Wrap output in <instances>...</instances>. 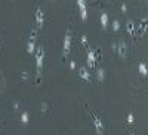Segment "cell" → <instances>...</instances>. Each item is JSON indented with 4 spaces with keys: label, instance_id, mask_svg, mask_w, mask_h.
<instances>
[{
    "label": "cell",
    "instance_id": "cell-11",
    "mask_svg": "<svg viewBox=\"0 0 148 135\" xmlns=\"http://www.w3.org/2000/svg\"><path fill=\"white\" fill-rule=\"evenodd\" d=\"M99 21H101V24H102V27H107V25H108V22H110V17H108L107 12H102V14H101Z\"/></svg>",
    "mask_w": 148,
    "mask_h": 135
},
{
    "label": "cell",
    "instance_id": "cell-15",
    "mask_svg": "<svg viewBox=\"0 0 148 135\" xmlns=\"http://www.w3.org/2000/svg\"><path fill=\"white\" fill-rule=\"evenodd\" d=\"M113 28H114V30H119V28H120V21H119V19H114V21H113Z\"/></svg>",
    "mask_w": 148,
    "mask_h": 135
},
{
    "label": "cell",
    "instance_id": "cell-10",
    "mask_svg": "<svg viewBox=\"0 0 148 135\" xmlns=\"http://www.w3.org/2000/svg\"><path fill=\"white\" fill-rule=\"evenodd\" d=\"M126 30H127L129 34H133V33H135V30H136V24H135L133 19H127V22H126Z\"/></svg>",
    "mask_w": 148,
    "mask_h": 135
},
{
    "label": "cell",
    "instance_id": "cell-20",
    "mask_svg": "<svg viewBox=\"0 0 148 135\" xmlns=\"http://www.w3.org/2000/svg\"><path fill=\"white\" fill-rule=\"evenodd\" d=\"M133 135H136V134H133Z\"/></svg>",
    "mask_w": 148,
    "mask_h": 135
},
{
    "label": "cell",
    "instance_id": "cell-8",
    "mask_svg": "<svg viewBox=\"0 0 148 135\" xmlns=\"http://www.w3.org/2000/svg\"><path fill=\"white\" fill-rule=\"evenodd\" d=\"M77 6L80 9V15L83 19H86V17H88V5H86L84 0H77Z\"/></svg>",
    "mask_w": 148,
    "mask_h": 135
},
{
    "label": "cell",
    "instance_id": "cell-19",
    "mask_svg": "<svg viewBox=\"0 0 148 135\" xmlns=\"http://www.w3.org/2000/svg\"><path fill=\"white\" fill-rule=\"evenodd\" d=\"M0 88H2V77H0Z\"/></svg>",
    "mask_w": 148,
    "mask_h": 135
},
{
    "label": "cell",
    "instance_id": "cell-3",
    "mask_svg": "<svg viewBox=\"0 0 148 135\" xmlns=\"http://www.w3.org/2000/svg\"><path fill=\"white\" fill-rule=\"evenodd\" d=\"M71 27L68 25V28H67V31H65V36H64V42H62V56H64V59L68 56V54H70V48H71Z\"/></svg>",
    "mask_w": 148,
    "mask_h": 135
},
{
    "label": "cell",
    "instance_id": "cell-12",
    "mask_svg": "<svg viewBox=\"0 0 148 135\" xmlns=\"http://www.w3.org/2000/svg\"><path fill=\"white\" fill-rule=\"evenodd\" d=\"M138 70H139V73H141L142 76H147V74H148V67H147L145 63H142V61L138 64Z\"/></svg>",
    "mask_w": 148,
    "mask_h": 135
},
{
    "label": "cell",
    "instance_id": "cell-16",
    "mask_svg": "<svg viewBox=\"0 0 148 135\" xmlns=\"http://www.w3.org/2000/svg\"><path fill=\"white\" fill-rule=\"evenodd\" d=\"M127 123H133V113L132 112L127 113Z\"/></svg>",
    "mask_w": 148,
    "mask_h": 135
},
{
    "label": "cell",
    "instance_id": "cell-1",
    "mask_svg": "<svg viewBox=\"0 0 148 135\" xmlns=\"http://www.w3.org/2000/svg\"><path fill=\"white\" fill-rule=\"evenodd\" d=\"M36 55V71H37V79H40L42 70H43V63H45V49L42 45H39L34 51Z\"/></svg>",
    "mask_w": 148,
    "mask_h": 135
},
{
    "label": "cell",
    "instance_id": "cell-2",
    "mask_svg": "<svg viewBox=\"0 0 148 135\" xmlns=\"http://www.w3.org/2000/svg\"><path fill=\"white\" fill-rule=\"evenodd\" d=\"M86 107H88V110H89V113H90V117H92V123H93V128H95V131H96V134L98 135H102L104 134V129H105V126H104V122H102V119L98 116L93 110L86 104Z\"/></svg>",
    "mask_w": 148,
    "mask_h": 135
},
{
    "label": "cell",
    "instance_id": "cell-9",
    "mask_svg": "<svg viewBox=\"0 0 148 135\" xmlns=\"http://www.w3.org/2000/svg\"><path fill=\"white\" fill-rule=\"evenodd\" d=\"M79 76H80L83 80H90V71H89V68L80 67V68H79Z\"/></svg>",
    "mask_w": 148,
    "mask_h": 135
},
{
    "label": "cell",
    "instance_id": "cell-5",
    "mask_svg": "<svg viewBox=\"0 0 148 135\" xmlns=\"http://www.w3.org/2000/svg\"><path fill=\"white\" fill-rule=\"evenodd\" d=\"M96 59H98V55H96V52H95V49L89 46V48H88V65H89V68H95Z\"/></svg>",
    "mask_w": 148,
    "mask_h": 135
},
{
    "label": "cell",
    "instance_id": "cell-4",
    "mask_svg": "<svg viewBox=\"0 0 148 135\" xmlns=\"http://www.w3.org/2000/svg\"><path fill=\"white\" fill-rule=\"evenodd\" d=\"M36 42H37V33H36V30H31L28 39H27V51L28 52H34L36 51V48H37Z\"/></svg>",
    "mask_w": 148,
    "mask_h": 135
},
{
    "label": "cell",
    "instance_id": "cell-13",
    "mask_svg": "<svg viewBox=\"0 0 148 135\" xmlns=\"http://www.w3.org/2000/svg\"><path fill=\"white\" fill-rule=\"evenodd\" d=\"M96 76H98V79H99V80H104V77H105V71H104L102 67H98V70H96Z\"/></svg>",
    "mask_w": 148,
    "mask_h": 135
},
{
    "label": "cell",
    "instance_id": "cell-6",
    "mask_svg": "<svg viewBox=\"0 0 148 135\" xmlns=\"http://www.w3.org/2000/svg\"><path fill=\"white\" fill-rule=\"evenodd\" d=\"M34 19H36V24L39 27L43 25V22H45V12H43V9L40 6H37L36 10H34Z\"/></svg>",
    "mask_w": 148,
    "mask_h": 135
},
{
    "label": "cell",
    "instance_id": "cell-18",
    "mask_svg": "<svg viewBox=\"0 0 148 135\" xmlns=\"http://www.w3.org/2000/svg\"><path fill=\"white\" fill-rule=\"evenodd\" d=\"M126 9H127V5H126V3H121V10H123V12H125Z\"/></svg>",
    "mask_w": 148,
    "mask_h": 135
},
{
    "label": "cell",
    "instance_id": "cell-14",
    "mask_svg": "<svg viewBox=\"0 0 148 135\" xmlns=\"http://www.w3.org/2000/svg\"><path fill=\"white\" fill-rule=\"evenodd\" d=\"M28 120H30L28 112H22V114H21V122H22V123H28Z\"/></svg>",
    "mask_w": 148,
    "mask_h": 135
},
{
    "label": "cell",
    "instance_id": "cell-7",
    "mask_svg": "<svg viewBox=\"0 0 148 135\" xmlns=\"http://www.w3.org/2000/svg\"><path fill=\"white\" fill-rule=\"evenodd\" d=\"M114 49L119 52L120 56H126L127 55V45H126V42L119 40L117 43H114Z\"/></svg>",
    "mask_w": 148,
    "mask_h": 135
},
{
    "label": "cell",
    "instance_id": "cell-17",
    "mask_svg": "<svg viewBox=\"0 0 148 135\" xmlns=\"http://www.w3.org/2000/svg\"><path fill=\"white\" fill-rule=\"evenodd\" d=\"M82 43H88V36L82 34Z\"/></svg>",
    "mask_w": 148,
    "mask_h": 135
}]
</instances>
